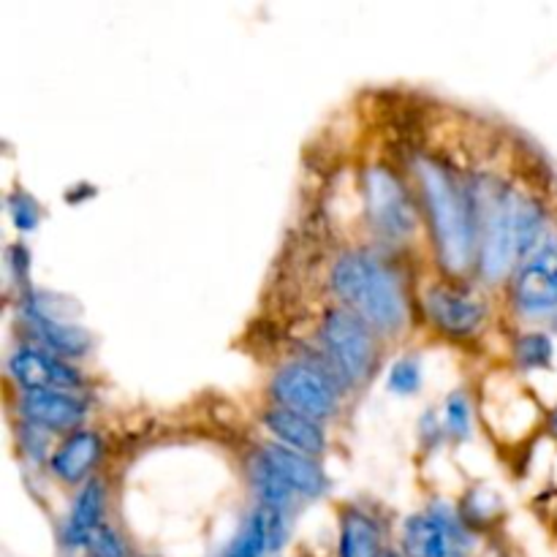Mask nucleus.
<instances>
[{
    "label": "nucleus",
    "mask_w": 557,
    "mask_h": 557,
    "mask_svg": "<svg viewBox=\"0 0 557 557\" xmlns=\"http://www.w3.org/2000/svg\"><path fill=\"white\" fill-rule=\"evenodd\" d=\"M337 557H384V531L368 506H343Z\"/></svg>",
    "instance_id": "obj_17"
},
{
    "label": "nucleus",
    "mask_w": 557,
    "mask_h": 557,
    "mask_svg": "<svg viewBox=\"0 0 557 557\" xmlns=\"http://www.w3.org/2000/svg\"><path fill=\"white\" fill-rule=\"evenodd\" d=\"M5 373L20 386V392H82L87 384L74 362L30 341L11 348Z\"/></svg>",
    "instance_id": "obj_9"
},
{
    "label": "nucleus",
    "mask_w": 557,
    "mask_h": 557,
    "mask_svg": "<svg viewBox=\"0 0 557 557\" xmlns=\"http://www.w3.org/2000/svg\"><path fill=\"white\" fill-rule=\"evenodd\" d=\"M386 384H389V392H395V395L400 397H408L413 395V392H419V386H422V364H419V359L417 357L397 359V362L392 364Z\"/></svg>",
    "instance_id": "obj_24"
},
{
    "label": "nucleus",
    "mask_w": 557,
    "mask_h": 557,
    "mask_svg": "<svg viewBox=\"0 0 557 557\" xmlns=\"http://www.w3.org/2000/svg\"><path fill=\"white\" fill-rule=\"evenodd\" d=\"M319 341L326 354V364L343 381V386L364 384L379 370V335L346 305H332L330 310H324Z\"/></svg>",
    "instance_id": "obj_5"
},
{
    "label": "nucleus",
    "mask_w": 557,
    "mask_h": 557,
    "mask_svg": "<svg viewBox=\"0 0 557 557\" xmlns=\"http://www.w3.org/2000/svg\"><path fill=\"white\" fill-rule=\"evenodd\" d=\"M261 457L275 468L277 476L294 490L297 498H321L330 487V476L321 468V462L315 457L299 455V451L286 449L281 444H261Z\"/></svg>",
    "instance_id": "obj_16"
},
{
    "label": "nucleus",
    "mask_w": 557,
    "mask_h": 557,
    "mask_svg": "<svg viewBox=\"0 0 557 557\" xmlns=\"http://www.w3.org/2000/svg\"><path fill=\"white\" fill-rule=\"evenodd\" d=\"M107 506H109V487L103 479L92 476L76 493L71 504L69 517L63 522V544L69 549H87L92 533L101 525H107Z\"/></svg>",
    "instance_id": "obj_15"
},
{
    "label": "nucleus",
    "mask_w": 557,
    "mask_h": 557,
    "mask_svg": "<svg viewBox=\"0 0 557 557\" xmlns=\"http://www.w3.org/2000/svg\"><path fill=\"white\" fill-rule=\"evenodd\" d=\"M343 381L332 373L330 364L297 359L272 375L270 397L275 406L305 413L310 419H332L343 400Z\"/></svg>",
    "instance_id": "obj_6"
},
{
    "label": "nucleus",
    "mask_w": 557,
    "mask_h": 557,
    "mask_svg": "<svg viewBox=\"0 0 557 557\" xmlns=\"http://www.w3.org/2000/svg\"><path fill=\"white\" fill-rule=\"evenodd\" d=\"M553 341L544 332H522L515 343V359L522 370H544L553 362Z\"/></svg>",
    "instance_id": "obj_21"
},
{
    "label": "nucleus",
    "mask_w": 557,
    "mask_h": 557,
    "mask_svg": "<svg viewBox=\"0 0 557 557\" xmlns=\"http://www.w3.org/2000/svg\"><path fill=\"white\" fill-rule=\"evenodd\" d=\"M87 553H90V557H128V547H125L123 536L107 522V525L92 533Z\"/></svg>",
    "instance_id": "obj_25"
},
{
    "label": "nucleus",
    "mask_w": 557,
    "mask_h": 557,
    "mask_svg": "<svg viewBox=\"0 0 557 557\" xmlns=\"http://www.w3.org/2000/svg\"><path fill=\"white\" fill-rule=\"evenodd\" d=\"M20 315L25 321V330L30 343L47 348V351L58 354V357L76 362V359L87 357L92 351V335L76 321L65 319V315L52 313L44 305L41 292H22L20 294Z\"/></svg>",
    "instance_id": "obj_10"
},
{
    "label": "nucleus",
    "mask_w": 557,
    "mask_h": 557,
    "mask_svg": "<svg viewBox=\"0 0 557 557\" xmlns=\"http://www.w3.org/2000/svg\"><path fill=\"white\" fill-rule=\"evenodd\" d=\"M509 297L522 315H557V237L544 239L515 270Z\"/></svg>",
    "instance_id": "obj_11"
},
{
    "label": "nucleus",
    "mask_w": 557,
    "mask_h": 557,
    "mask_svg": "<svg viewBox=\"0 0 557 557\" xmlns=\"http://www.w3.org/2000/svg\"><path fill=\"white\" fill-rule=\"evenodd\" d=\"M248 476H250V484H253L256 498H259V506L275 511V515L288 517L292 506L297 504V495H294V490L277 476L275 468L261 457V451L253 457V462H250Z\"/></svg>",
    "instance_id": "obj_19"
},
{
    "label": "nucleus",
    "mask_w": 557,
    "mask_h": 557,
    "mask_svg": "<svg viewBox=\"0 0 557 557\" xmlns=\"http://www.w3.org/2000/svg\"><path fill=\"white\" fill-rule=\"evenodd\" d=\"M500 511H504V498L487 487L468 490V493L462 495L460 506H457V515H460V520L466 522L471 531L493 525L500 517Z\"/></svg>",
    "instance_id": "obj_20"
},
{
    "label": "nucleus",
    "mask_w": 557,
    "mask_h": 557,
    "mask_svg": "<svg viewBox=\"0 0 557 557\" xmlns=\"http://www.w3.org/2000/svg\"><path fill=\"white\" fill-rule=\"evenodd\" d=\"M444 430L451 441H468L473 433V406L466 389H455L444 403Z\"/></svg>",
    "instance_id": "obj_22"
},
{
    "label": "nucleus",
    "mask_w": 557,
    "mask_h": 557,
    "mask_svg": "<svg viewBox=\"0 0 557 557\" xmlns=\"http://www.w3.org/2000/svg\"><path fill=\"white\" fill-rule=\"evenodd\" d=\"M419 433H422L424 444L438 446L441 438H444V435H446V430H444V422H441V419L435 417V411H428L422 417V422H419Z\"/></svg>",
    "instance_id": "obj_27"
},
{
    "label": "nucleus",
    "mask_w": 557,
    "mask_h": 557,
    "mask_svg": "<svg viewBox=\"0 0 557 557\" xmlns=\"http://www.w3.org/2000/svg\"><path fill=\"white\" fill-rule=\"evenodd\" d=\"M476 221V277L495 286L515 275L520 264L517 253V215L522 190L506 183L495 172H476L468 177Z\"/></svg>",
    "instance_id": "obj_3"
},
{
    "label": "nucleus",
    "mask_w": 557,
    "mask_h": 557,
    "mask_svg": "<svg viewBox=\"0 0 557 557\" xmlns=\"http://www.w3.org/2000/svg\"><path fill=\"white\" fill-rule=\"evenodd\" d=\"M261 424L275 438V444L286 446V449L315 457V460L326 451V430L319 419H310L305 413L288 411L281 406H270L261 413Z\"/></svg>",
    "instance_id": "obj_14"
},
{
    "label": "nucleus",
    "mask_w": 557,
    "mask_h": 557,
    "mask_svg": "<svg viewBox=\"0 0 557 557\" xmlns=\"http://www.w3.org/2000/svg\"><path fill=\"white\" fill-rule=\"evenodd\" d=\"M362 201L370 232L384 243H408L424 223L417 188L389 163L364 169Z\"/></svg>",
    "instance_id": "obj_4"
},
{
    "label": "nucleus",
    "mask_w": 557,
    "mask_h": 557,
    "mask_svg": "<svg viewBox=\"0 0 557 557\" xmlns=\"http://www.w3.org/2000/svg\"><path fill=\"white\" fill-rule=\"evenodd\" d=\"M5 207H9L11 221H14V226L20 232H33L38 226V221H41V205L22 188L11 190L9 199H5Z\"/></svg>",
    "instance_id": "obj_23"
},
{
    "label": "nucleus",
    "mask_w": 557,
    "mask_h": 557,
    "mask_svg": "<svg viewBox=\"0 0 557 557\" xmlns=\"http://www.w3.org/2000/svg\"><path fill=\"white\" fill-rule=\"evenodd\" d=\"M90 406L79 392H22L20 417L38 433H74L82 430Z\"/></svg>",
    "instance_id": "obj_12"
},
{
    "label": "nucleus",
    "mask_w": 557,
    "mask_h": 557,
    "mask_svg": "<svg viewBox=\"0 0 557 557\" xmlns=\"http://www.w3.org/2000/svg\"><path fill=\"white\" fill-rule=\"evenodd\" d=\"M330 292L337 305L351 308L368 321L379 337H397L406 332L411 302L403 277L379 253L364 248L337 256L330 270Z\"/></svg>",
    "instance_id": "obj_2"
},
{
    "label": "nucleus",
    "mask_w": 557,
    "mask_h": 557,
    "mask_svg": "<svg viewBox=\"0 0 557 557\" xmlns=\"http://www.w3.org/2000/svg\"><path fill=\"white\" fill-rule=\"evenodd\" d=\"M103 451H107V444H103L101 433L90 428L74 430V433L63 435L52 455H49V471L58 482L79 484L82 487V484L96 476Z\"/></svg>",
    "instance_id": "obj_13"
},
{
    "label": "nucleus",
    "mask_w": 557,
    "mask_h": 557,
    "mask_svg": "<svg viewBox=\"0 0 557 557\" xmlns=\"http://www.w3.org/2000/svg\"><path fill=\"white\" fill-rule=\"evenodd\" d=\"M553 428L557 430V411H555V417H553Z\"/></svg>",
    "instance_id": "obj_29"
},
{
    "label": "nucleus",
    "mask_w": 557,
    "mask_h": 557,
    "mask_svg": "<svg viewBox=\"0 0 557 557\" xmlns=\"http://www.w3.org/2000/svg\"><path fill=\"white\" fill-rule=\"evenodd\" d=\"M384 557H403V555H397V553H384Z\"/></svg>",
    "instance_id": "obj_28"
},
{
    "label": "nucleus",
    "mask_w": 557,
    "mask_h": 557,
    "mask_svg": "<svg viewBox=\"0 0 557 557\" xmlns=\"http://www.w3.org/2000/svg\"><path fill=\"white\" fill-rule=\"evenodd\" d=\"M411 169L435 261L444 277L466 281L476 272V221L468 177L462 180L449 161L433 152H422Z\"/></svg>",
    "instance_id": "obj_1"
},
{
    "label": "nucleus",
    "mask_w": 557,
    "mask_h": 557,
    "mask_svg": "<svg viewBox=\"0 0 557 557\" xmlns=\"http://www.w3.org/2000/svg\"><path fill=\"white\" fill-rule=\"evenodd\" d=\"M283 522H286L283 515H275L264 506H256L245 517L243 528H239V533L232 539V544L221 557H264L270 549L281 547Z\"/></svg>",
    "instance_id": "obj_18"
},
{
    "label": "nucleus",
    "mask_w": 557,
    "mask_h": 557,
    "mask_svg": "<svg viewBox=\"0 0 557 557\" xmlns=\"http://www.w3.org/2000/svg\"><path fill=\"white\" fill-rule=\"evenodd\" d=\"M476 539L449 504H430L403 525L406 557H473Z\"/></svg>",
    "instance_id": "obj_7"
},
{
    "label": "nucleus",
    "mask_w": 557,
    "mask_h": 557,
    "mask_svg": "<svg viewBox=\"0 0 557 557\" xmlns=\"http://www.w3.org/2000/svg\"><path fill=\"white\" fill-rule=\"evenodd\" d=\"M5 264H9L11 277L22 292H30V250L25 243H14L5 248Z\"/></svg>",
    "instance_id": "obj_26"
},
{
    "label": "nucleus",
    "mask_w": 557,
    "mask_h": 557,
    "mask_svg": "<svg viewBox=\"0 0 557 557\" xmlns=\"http://www.w3.org/2000/svg\"><path fill=\"white\" fill-rule=\"evenodd\" d=\"M424 313L433 321L441 335L451 341H468L479 335L482 326L487 324V299L479 294V288L468 286L466 281H446L428 286L422 297Z\"/></svg>",
    "instance_id": "obj_8"
}]
</instances>
